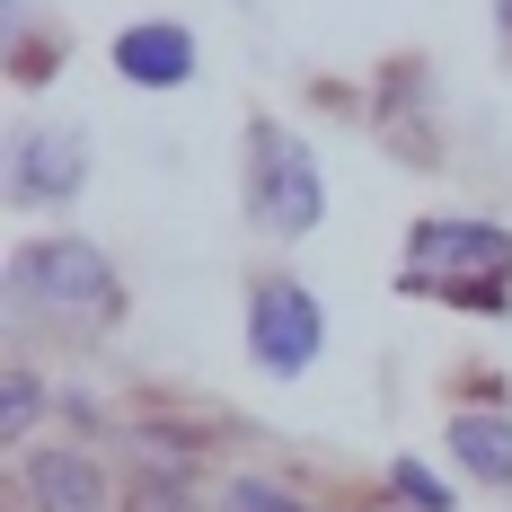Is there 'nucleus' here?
<instances>
[{"label":"nucleus","instance_id":"obj_1","mask_svg":"<svg viewBox=\"0 0 512 512\" xmlns=\"http://www.w3.org/2000/svg\"><path fill=\"white\" fill-rule=\"evenodd\" d=\"M18 283L36 292L45 309H62V318H115L124 309V283H115V265H106L89 239H45V248L18 256Z\"/></svg>","mask_w":512,"mask_h":512},{"label":"nucleus","instance_id":"obj_2","mask_svg":"<svg viewBox=\"0 0 512 512\" xmlns=\"http://www.w3.org/2000/svg\"><path fill=\"white\" fill-rule=\"evenodd\" d=\"M318 212H327V186H318V159H309L301 133H256V221L274 230V239H301L318 230Z\"/></svg>","mask_w":512,"mask_h":512},{"label":"nucleus","instance_id":"obj_3","mask_svg":"<svg viewBox=\"0 0 512 512\" xmlns=\"http://www.w3.org/2000/svg\"><path fill=\"white\" fill-rule=\"evenodd\" d=\"M318 336H327V327H318V301H309L301 283H283V274H274V283L248 301V354L265 362L274 380L309 371V362H318Z\"/></svg>","mask_w":512,"mask_h":512},{"label":"nucleus","instance_id":"obj_4","mask_svg":"<svg viewBox=\"0 0 512 512\" xmlns=\"http://www.w3.org/2000/svg\"><path fill=\"white\" fill-rule=\"evenodd\" d=\"M407 274H512V230L495 221H415Z\"/></svg>","mask_w":512,"mask_h":512},{"label":"nucleus","instance_id":"obj_5","mask_svg":"<svg viewBox=\"0 0 512 512\" xmlns=\"http://www.w3.org/2000/svg\"><path fill=\"white\" fill-rule=\"evenodd\" d=\"M115 71H124L133 89H186V80H195V36H186L177 18H142V27L115 36Z\"/></svg>","mask_w":512,"mask_h":512},{"label":"nucleus","instance_id":"obj_6","mask_svg":"<svg viewBox=\"0 0 512 512\" xmlns=\"http://www.w3.org/2000/svg\"><path fill=\"white\" fill-rule=\"evenodd\" d=\"M80 177H89V142H80V133H62V124L27 133V142L9 151V195H18V204H45V195H71Z\"/></svg>","mask_w":512,"mask_h":512},{"label":"nucleus","instance_id":"obj_7","mask_svg":"<svg viewBox=\"0 0 512 512\" xmlns=\"http://www.w3.org/2000/svg\"><path fill=\"white\" fill-rule=\"evenodd\" d=\"M27 504L36 512H106V477L89 451H36L27 460Z\"/></svg>","mask_w":512,"mask_h":512},{"label":"nucleus","instance_id":"obj_8","mask_svg":"<svg viewBox=\"0 0 512 512\" xmlns=\"http://www.w3.org/2000/svg\"><path fill=\"white\" fill-rule=\"evenodd\" d=\"M451 451L486 486H512V415H451Z\"/></svg>","mask_w":512,"mask_h":512},{"label":"nucleus","instance_id":"obj_9","mask_svg":"<svg viewBox=\"0 0 512 512\" xmlns=\"http://www.w3.org/2000/svg\"><path fill=\"white\" fill-rule=\"evenodd\" d=\"M389 486H398L407 504H424V512H451V486H442V477H424L415 460H398V468H389Z\"/></svg>","mask_w":512,"mask_h":512},{"label":"nucleus","instance_id":"obj_10","mask_svg":"<svg viewBox=\"0 0 512 512\" xmlns=\"http://www.w3.org/2000/svg\"><path fill=\"white\" fill-rule=\"evenodd\" d=\"M27 424H36V380H27V371H9V389H0V433L18 442Z\"/></svg>","mask_w":512,"mask_h":512},{"label":"nucleus","instance_id":"obj_11","mask_svg":"<svg viewBox=\"0 0 512 512\" xmlns=\"http://www.w3.org/2000/svg\"><path fill=\"white\" fill-rule=\"evenodd\" d=\"M230 512H309V504H292V495L265 486V477H239V486H230Z\"/></svg>","mask_w":512,"mask_h":512},{"label":"nucleus","instance_id":"obj_12","mask_svg":"<svg viewBox=\"0 0 512 512\" xmlns=\"http://www.w3.org/2000/svg\"><path fill=\"white\" fill-rule=\"evenodd\" d=\"M133 512H186V495H177L168 477H142V486H133Z\"/></svg>","mask_w":512,"mask_h":512}]
</instances>
